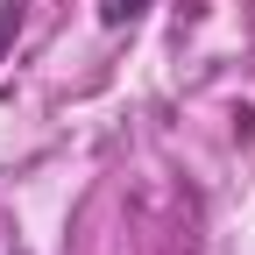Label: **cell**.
Listing matches in <instances>:
<instances>
[{
    "label": "cell",
    "mask_w": 255,
    "mask_h": 255,
    "mask_svg": "<svg viewBox=\"0 0 255 255\" xmlns=\"http://www.w3.org/2000/svg\"><path fill=\"white\" fill-rule=\"evenodd\" d=\"M142 7H149V0H100V21H107V28H128Z\"/></svg>",
    "instance_id": "6da1fadb"
}]
</instances>
